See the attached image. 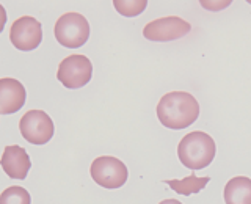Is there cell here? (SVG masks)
<instances>
[{
    "instance_id": "9",
    "label": "cell",
    "mask_w": 251,
    "mask_h": 204,
    "mask_svg": "<svg viewBox=\"0 0 251 204\" xmlns=\"http://www.w3.org/2000/svg\"><path fill=\"white\" fill-rule=\"evenodd\" d=\"M27 91L16 78L5 77L0 80V115H11L25 104Z\"/></svg>"
},
{
    "instance_id": "12",
    "label": "cell",
    "mask_w": 251,
    "mask_h": 204,
    "mask_svg": "<svg viewBox=\"0 0 251 204\" xmlns=\"http://www.w3.org/2000/svg\"><path fill=\"white\" fill-rule=\"evenodd\" d=\"M210 178H198L196 175H190L188 178L184 179H167L165 184H168L171 187L173 192H176L179 195H192V193H198L201 192L204 187L209 184Z\"/></svg>"
},
{
    "instance_id": "8",
    "label": "cell",
    "mask_w": 251,
    "mask_h": 204,
    "mask_svg": "<svg viewBox=\"0 0 251 204\" xmlns=\"http://www.w3.org/2000/svg\"><path fill=\"white\" fill-rule=\"evenodd\" d=\"M10 39L16 49L30 52L36 49L43 41L41 22L31 16H22L16 19L10 28Z\"/></svg>"
},
{
    "instance_id": "7",
    "label": "cell",
    "mask_w": 251,
    "mask_h": 204,
    "mask_svg": "<svg viewBox=\"0 0 251 204\" xmlns=\"http://www.w3.org/2000/svg\"><path fill=\"white\" fill-rule=\"evenodd\" d=\"M190 30L192 26L187 21L177 18V16H167V18H160L146 24L143 28V36L149 41L165 43L184 38Z\"/></svg>"
},
{
    "instance_id": "14",
    "label": "cell",
    "mask_w": 251,
    "mask_h": 204,
    "mask_svg": "<svg viewBox=\"0 0 251 204\" xmlns=\"http://www.w3.org/2000/svg\"><path fill=\"white\" fill-rule=\"evenodd\" d=\"M113 6L116 11L126 18H133V16L141 14L148 6L146 0H132V2H124V0H115Z\"/></svg>"
},
{
    "instance_id": "3",
    "label": "cell",
    "mask_w": 251,
    "mask_h": 204,
    "mask_svg": "<svg viewBox=\"0 0 251 204\" xmlns=\"http://www.w3.org/2000/svg\"><path fill=\"white\" fill-rule=\"evenodd\" d=\"M53 33L61 46L68 49H77L88 41L90 24L80 13H66L58 18L53 27Z\"/></svg>"
},
{
    "instance_id": "2",
    "label": "cell",
    "mask_w": 251,
    "mask_h": 204,
    "mask_svg": "<svg viewBox=\"0 0 251 204\" xmlns=\"http://www.w3.org/2000/svg\"><path fill=\"white\" fill-rule=\"evenodd\" d=\"M217 153L215 141L209 133L195 130L179 141L177 157L184 167L190 170H202L209 167Z\"/></svg>"
},
{
    "instance_id": "10",
    "label": "cell",
    "mask_w": 251,
    "mask_h": 204,
    "mask_svg": "<svg viewBox=\"0 0 251 204\" xmlns=\"http://www.w3.org/2000/svg\"><path fill=\"white\" fill-rule=\"evenodd\" d=\"M31 167L27 151L19 145H11L3 149L2 154V168L11 179L24 180L27 178Z\"/></svg>"
},
{
    "instance_id": "1",
    "label": "cell",
    "mask_w": 251,
    "mask_h": 204,
    "mask_svg": "<svg viewBox=\"0 0 251 204\" xmlns=\"http://www.w3.org/2000/svg\"><path fill=\"white\" fill-rule=\"evenodd\" d=\"M157 116L163 128L180 130L192 126L200 116V104L190 93L171 91L157 104Z\"/></svg>"
},
{
    "instance_id": "6",
    "label": "cell",
    "mask_w": 251,
    "mask_h": 204,
    "mask_svg": "<svg viewBox=\"0 0 251 204\" xmlns=\"http://www.w3.org/2000/svg\"><path fill=\"white\" fill-rule=\"evenodd\" d=\"M19 129L22 137L31 145H46L53 137V123L43 110H28L21 118Z\"/></svg>"
},
{
    "instance_id": "4",
    "label": "cell",
    "mask_w": 251,
    "mask_h": 204,
    "mask_svg": "<svg viewBox=\"0 0 251 204\" xmlns=\"http://www.w3.org/2000/svg\"><path fill=\"white\" fill-rule=\"evenodd\" d=\"M91 178L98 185L104 188H120L127 180V167L116 157L100 155L91 163Z\"/></svg>"
},
{
    "instance_id": "15",
    "label": "cell",
    "mask_w": 251,
    "mask_h": 204,
    "mask_svg": "<svg viewBox=\"0 0 251 204\" xmlns=\"http://www.w3.org/2000/svg\"><path fill=\"white\" fill-rule=\"evenodd\" d=\"M159 204H182V203L177 201V200H163V201H160Z\"/></svg>"
},
{
    "instance_id": "5",
    "label": "cell",
    "mask_w": 251,
    "mask_h": 204,
    "mask_svg": "<svg viewBox=\"0 0 251 204\" xmlns=\"http://www.w3.org/2000/svg\"><path fill=\"white\" fill-rule=\"evenodd\" d=\"M93 65L85 55H69L60 63L57 78L66 86L68 90L82 88L91 80Z\"/></svg>"
},
{
    "instance_id": "11",
    "label": "cell",
    "mask_w": 251,
    "mask_h": 204,
    "mask_svg": "<svg viewBox=\"0 0 251 204\" xmlns=\"http://www.w3.org/2000/svg\"><path fill=\"white\" fill-rule=\"evenodd\" d=\"M223 196L226 204H251V179L247 176H235L229 179Z\"/></svg>"
},
{
    "instance_id": "13",
    "label": "cell",
    "mask_w": 251,
    "mask_h": 204,
    "mask_svg": "<svg viewBox=\"0 0 251 204\" xmlns=\"http://www.w3.org/2000/svg\"><path fill=\"white\" fill-rule=\"evenodd\" d=\"M30 203H31L30 193L19 185L8 187L0 195V204H30Z\"/></svg>"
}]
</instances>
